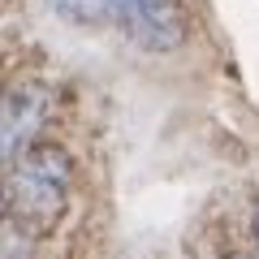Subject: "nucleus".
<instances>
[{"instance_id":"1","label":"nucleus","mask_w":259,"mask_h":259,"mask_svg":"<svg viewBox=\"0 0 259 259\" xmlns=\"http://www.w3.org/2000/svg\"><path fill=\"white\" fill-rule=\"evenodd\" d=\"M69 182H74L69 156L52 143H30L26 151L13 156V168H9V190H5L9 221L26 233H48L65 216Z\"/></svg>"},{"instance_id":"2","label":"nucleus","mask_w":259,"mask_h":259,"mask_svg":"<svg viewBox=\"0 0 259 259\" xmlns=\"http://www.w3.org/2000/svg\"><path fill=\"white\" fill-rule=\"evenodd\" d=\"M112 26L147 52H168L182 39V18L173 0H112Z\"/></svg>"},{"instance_id":"3","label":"nucleus","mask_w":259,"mask_h":259,"mask_svg":"<svg viewBox=\"0 0 259 259\" xmlns=\"http://www.w3.org/2000/svg\"><path fill=\"white\" fill-rule=\"evenodd\" d=\"M48 117V87L44 82H18L5 95V156H18L35 143L39 125Z\"/></svg>"},{"instance_id":"4","label":"nucleus","mask_w":259,"mask_h":259,"mask_svg":"<svg viewBox=\"0 0 259 259\" xmlns=\"http://www.w3.org/2000/svg\"><path fill=\"white\" fill-rule=\"evenodd\" d=\"M56 18L74 22V26H104L112 22V0H44Z\"/></svg>"},{"instance_id":"5","label":"nucleus","mask_w":259,"mask_h":259,"mask_svg":"<svg viewBox=\"0 0 259 259\" xmlns=\"http://www.w3.org/2000/svg\"><path fill=\"white\" fill-rule=\"evenodd\" d=\"M255 242H259V203H255Z\"/></svg>"}]
</instances>
